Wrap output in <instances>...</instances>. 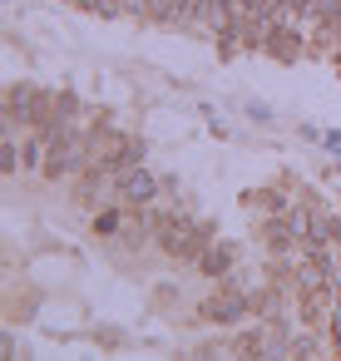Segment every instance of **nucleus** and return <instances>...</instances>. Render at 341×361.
<instances>
[{
  "label": "nucleus",
  "mask_w": 341,
  "mask_h": 361,
  "mask_svg": "<svg viewBox=\"0 0 341 361\" xmlns=\"http://www.w3.org/2000/svg\"><path fill=\"white\" fill-rule=\"evenodd\" d=\"M208 238H213V223H193V218H163L159 228V247L178 262H198L208 252Z\"/></svg>",
  "instance_id": "1"
},
{
  "label": "nucleus",
  "mask_w": 341,
  "mask_h": 361,
  "mask_svg": "<svg viewBox=\"0 0 341 361\" xmlns=\"http://www.w3.org/2000/svg\"><path fill=\"white\" fill-rule=\"evenodd\" d=\"M242 312H252V297H242V292H232V287H223L218 297L203 302V317H208V322H237Z\"/></svg>",
  "instance_id": "2"
},
{
  "label": "nucleus",
  "mask_w": 341,
  "mask_h": 361,
  "mask_svg": "<svg viewBox=\"0 0 341 361\" xmlns=\"http://www.w3.org/2000/svg\"><path fill=\"white\" fill-rule=\"evenodd\" d=\"M119 193H124L129 203H149V198L159 193V183H154V173H144V169L134 164V169L119 173Z\"/></svg>",
  "instance_id": "3"
},
{
  "label": "nucleus",
  "mask_w": 341,
  "mask_h": 361,
  "mask_svg": "<svg viewBox=\"0 0 341 361\" xmlns=\"http://www.w3.org/2000/svg\"><path fill=\"white\" fill-rule=\"evenodd\" d=\"M326 297H331V287H311V292L297 297V317H302V326H321V322H326Z\"/></svg>",
  "instance_id": "4"
},
{
  "label": "nucleus",
  "mask_w": 341,
  "mask_h": 361,
  "mask_svg": "<svg viewBox=\"0 0 341 361\" xmlns=\"http://www.w3.org/2000/svg\"><path fill=\"white\" fill-rule=\"evenodd\" d=\"M267 55H272V60H297V55H302V40H297L287 25H272V30H267Z\"/></svg>",
  "instance_id": "5"
},
{
  "label": "nucleus",
  "mask_w": 341,
  "mask_h": 361,
  "mask_svg": "<svg viewBox=\"0 0 341 361\" xmlns=\"http://www.w3.org/2000/svg\"><path fill=\"white\" fill-rule=\"evenodd\" d=\"M232 257H237V252H232V247L223 243V247H213V252H203V257H198V267H203L208 277H223V272L232 267Z\"/></svg>",
  "instance_id": "6"
},
{
  "label": "nucleus",
  "mask_w": 341,
  "mask_h": 361,
  "mask_svg": "<svg viewBox=\"0 0 341 361\" xmlns=\"http://www.w3.org/2000/svg\"><path fill=\"white\" fill-rule=\"evenodd\" d=\"M292 356H321V341H316V331H311V326L292 341Z\"/></svg>",
  "instance_id": "7"
},
{
  "label": "nucleus",
  "mask_w": 341,
  "mask_h": 361,
  "mask_svg": "<svg viewBox=\"0 0 341 361\" xmlns=\"http://www.w3.org/2000/svg\"><path fill=\"white\" fill-rule=\"evenodd\" d=\"M252 312H262V317H277V287H262V292L252 297Z\"/></svg>",
  "instance_id": "8"
},
{
  "label": "nucleus",
  "mask_w": 341,
  "mask_h": 361,
  "mask_svg": "<svg viewBox=\"0 0 341 361\" xmlns=\"http://www.w3.org/2000/svg\"><path fill=\"white\" fill-rule=\"evenodd\" d=\"M119 218H124L119 208H104V213L94 218V233H119Z\"/></svg>",
  "instance_id": "9"
},
{
  "label": "nucleus",
  "mask_w": 341,
  "mask_h": 361,
  "mask_svg": "<svg viewBox=\"0 0 341 361\" xmlns=\"http://www.w3.org/2000/svg\"><path fill=\"white\" fill-rule=\"evenodd\" d=\"M0 169H6V178L16 173V149H11V139H6V149H0Z\"/></svg>",
  "instance_id": "10"
}]
</instances>
